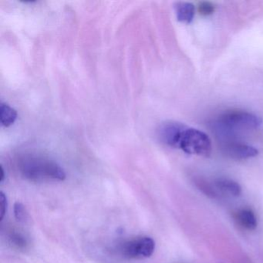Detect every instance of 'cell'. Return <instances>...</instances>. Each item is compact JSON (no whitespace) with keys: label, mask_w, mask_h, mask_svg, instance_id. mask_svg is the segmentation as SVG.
<instances>
[{"label":"cell","mask_w":263,"mask_h":263,"mask_svg":"<svg viewBox=\"0 0 263 263\" xmlns=\"http://www.w3.org/2000/svg\"><path fill=\"white\" fill-rule=\"evenodd\" d=\"M1 172H2V175H1V182H2L4 180V169L3 167H1Z\"/></svg>","instance_id":"obj_15"},{"label":"cell","mask_w":263,"mask_h":263,"mask_svg":"<svg viewBox=\"0 0 263 263\" xmlns=\"http://www.w3.org/2000/svg\"><path fill=\"white\" fill-rule=\"evenodd\" d=\"M7 209V198L3 192L0 194V212H1V220L4 219Z\"/></svg>","instance_id":"obj_14"},{"label":"cell","mask_w":263,"mask_h":263,"mask_svg":"<svg viewBox=\"0 0 263 263\" xmlns=\"http://www.w3.org/2000/svg\"><path fill=\"white\" fill-rule=\"evenodd\" d=\"M14 214L16 219L21 221V222H25L27 220V218H28V215H27L25 207H24V204L20 202L15 204Z\"/></svg>","instance_id":"obj_11"},{"label":"cell","mask_w":263,"mask_h":263,"mask_svg":"<svg viewBox=\"0 0 263 263\" xmlns=\"http://www.w3.org/2000/svg\"><path fill=\"white\" fill-rule=\"evenodd\" d=\"M187 125L177 121H166L158 128V137L166 145L178 148L180 140Z\"/></svg>","instance_id":"obj_5"},{"label":"cell","mask_w":263,"mask_h":263,"mask_svg":"<svg viewBox=\"0 0 263 263\" xmlns=\"http://www.w3.org/2000/svg\"><path fill=\"white\" fill-rule=\"evenodd\" d=\"M21 174L32 181H63L66 174L55 161L40 156H26L19 164Z\"/></svg>","instance_id":"obj_1"},{"label":"cell","mask_w":263,"mask_h":263,"mask_svg":"<svg viewBox=\"0 0 263 263\" xmlns=\"http://www.w3.org/2000/svg\"><path fill=\"white\" fill-rule=\"evenodd\" d=\"M261 124V120L253 114L243 110H230L218 118L215 127L221 135L232 136L238 132L255 130Z\"/></svg>","instance_id":"obj_2"},{"label":"cell","mask_w":263,"mask_h":263,"mask_svg":"<svg viewBox=\"0 0 263 263\" xmlns=\"http://www.w3.org/2000/svg\"><path fill=\"white\" fill-rule=\"evenodd\" d=\"M155 249V241L147 236L138 237L129 240L124 242L121 248L123 255L132 259L148 258L154 253Z\"/></svg>","instance_id":"obj_4"},{"label":"cell","mask_w":263,"mask_h":263,"mask_svg":"<svg viewBox=\"0 0 263 263\" xmlns=\"http://www.w3.org/2000/svg\"><path fill=\"white\" fill-rule=\"evenodd\" d=\"M222 151L226 156L232 159L244 160L254 158L258 154L255 147L238 141H226L222 146Z\"/></svg>","instance_id":"obj_6"},{"label":"cell","mask_w":263,"mask_h":263,"mask_svg":"<svg viewBox=\"0 0 263 263\" xmlns=\"http://www.w3.org/2000/svg\"><path fill=\"white\" fill-rule=\"evenodd\" d=\"M215 187L220 192L232 196H238L241 193V187L238 183L229 178H218L214 181Z\"/></svg>","instance_id":"obj_8"},{"label":"cell","mask_w":263,"mask_h":263,"mask_svg":"<svg viewBox=\"0 0 263 263\" xmlns=\"http://www.w3.org/2000/svg\"><path fill=\"white\" fill-rule=\"evenodd\" d=\"M10 238L16 247L23 249L27 246V239L21 234L17 233V232H12L10 234Z\"/></svg>","instance_id":"obj_12"},{"label":"cell","mask_w":263,"mask_h":263,"mask_svg":"<svg viewBox=\"0 0 263 263\" xmlns=\"http://www.w3.org/2000/svg\"><path fill=\"white\" fill-rule=\"evenodd\" d=\"M175 12L178 21L190 24L193 21L195 9L191 3L180 2L175 4Z\"/></svg>","instance_id":"obj_7"},{"label":"cell","mask_w":263,"mask_h":263,"mask_svg":"<svg viewBox=\"0 0 263 263\" xmlns=\"http://www.w3.org/2000/svg\"><path fill=\"white\" fill-rule=\"evenodd\" d=\"M17 118V112L8 104L2 103L0 105V121L4 127H10Z\"/></svg>","instance_id":"obj_10"},{"label":"cell","mask_w":263,"mask_h":263,"mask_svg":"<svg viewBox=\"0 0 263 263\" xmlns=\"http://www.w3.org/2000/svg\"><path fill=\"white\" fill-rule=\"evenodd\" d=\"M215 11V7L211 3L202 2L198 6V12L203 16H209Z\"/></svg>","instance_id":"obj_13"},{"label":"cell","mask_w":263,"mask_h":263,"mask_svg":"<svg viewBox=\"0 0 263 263\" xmlns=\"http://www.w3.org/2000/svg\"><path fill=\"white\" fill-rule=\"evenodd\" d=\"M178 148L189 155L207 157L212 152V141L204 132L187 126L180 140Z\"/></svg>","instance_id":"obj_3"},{"label":"cell","mask_w":263,"mask_h":263,"mask_svg":"<svg viewBox=\"0 0 263 263\" xmlns=\"http://www.w3.org/2000/svg\"><path fill=\"white\" fill-rule=\"evenodd\" d=\"M236 219L240 226L248 230H254L256 229L258 224L255 213L249 209L238 211L236 213Z\"/></svg>","instance_id":"obj_9"}]
</instances>
